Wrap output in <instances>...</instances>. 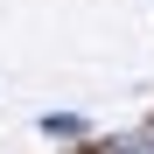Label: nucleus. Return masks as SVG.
<instances>
[{
	"instance_id": "f257e3e1",
	"label": "nucleus",
	"mask_w": 154,
	"mask_h": 154,
	"mask_svg": "<svg viewBox=\"0 0 154 154\" xmlns=\"http://www.w3.org/2000/svg\"><path fill=\"white\" fill-rule=\"evenodd\" d=\"M42 133H49V140H84L91 126L77 119V112H49V119H42Z\"/></svg>"
}]
</instances>
